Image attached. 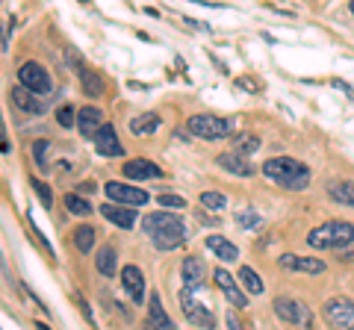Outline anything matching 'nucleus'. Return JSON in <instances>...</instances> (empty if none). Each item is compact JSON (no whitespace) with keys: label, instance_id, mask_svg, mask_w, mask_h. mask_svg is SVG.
Segmentation results:
<instances>
[{"label":"nucleus","instance_id":"1","mask_svg":"<svg viewBox=\"0 0 354 330\" xmlns=\"http://www.w3.org/2000/svg\"><path fill=\"white\" fill-rule=\"evenodd\" d=\"M263 174L269 177L272 183H278L281 189H290V192H301L310 186V168L304 162H298L292 157H272L263 162Z\"/></svg>","mask_w":354,"mask_h":330},{"label":"nucleus","instance_id":"2","mask_svg":"<svg viewBox=\"0 0 354 330\" xmlns=\"http://www.w3.org/2000/svg\"><path fill=\"white\" fill-rule=\"evenodd\" d=\"M354 242V224L351 222H325L322 227L310 230L307 233V245L319 248V251H342Z\"/></svg>","mask_w":354,"mask_h":330},{"label":"nucleus","instance_id":"3","mask_svg":"<svg viewBox=\"0 0 354 330\" xmlns=\"http://www.w3.org/2000/svg\"><path fill=\"white\" fill-rule=\"evenodd\" d=\"M186 130L195 136V139H204V142H218L230 136V121L227 118H218V115H189V121H186Z\"/></svg>","mask_w":354,"mask_h":330},{"label":"nucleus","instance_id":"4","mask_svg":"<svg viewBox=\"0 0 354 330\" xmlns=\"http://www.w3.org/2000/svg\"><path fill=\"white\" fill-rule=\"evenodd\" d=\"M18 83L27 86V89H32V92L41 95V97L50 95V89H53L48 68L39 65V62H24V65H21V68H18Z\"/></svg>","mask_w":354,"mask_h":330},{"label":"nucleus","instance_id":"5","mask_svg":"<svg viewBox=\"0 0 354 330\" xmlns=\"http://www.w3.org/2000/svg\"><path fill=\"white\" fill-rule=\"evenodd\" d=\"M274 313H278L281 322L295 324V327L313 324V313H310L301 301H292V298H274Z\"/></svg>","mask_w":354,"mask_h":330},{"label":"nucleus","instance_id":"6","mask_svg":"<svg viewBox=\"0 0 354 330\" xmlns=\"http://www.w3.org/2000/svg\"><path fill=\"white\" fill-rule=\"evenodd\" d=\"M322 313L330 327H339V330L354 327V304L348 298H330Z\"/></svg>","mask_w":354,"mask_h":330},{"label":"nucleus","instance_id":"7","mask_svg":"<svg viewBox=\"0 0 354 330\" xmlns=\"http://www.w3.org/2000/svg\"><path fill=\"white\" fill-rule=\"evenodd\" d=\"M180 307H183L186 318H189V324H195V327H216V316L209 313L207 307L195 304L189 286H183V292H180Z\"/></svg>","mask_w":354,"mask_h":330},{"label":"nucleus","instance_id":"8","mask_svg":"<svg viewBox=\"0 0 354 330\" xmlns=\"http://www.w3.org/2000/svg\"><path fill=\"white\" fill-rule=\"evenodd\" d=\"M106 197L118 204H130V206H145L148 204V192H142L139 186H127L121 180H109L106 183Z\"/></svg>","mask_w":354,"mask_h":330},{"label":"nucleus","instance_id":"9","mask_svg":"<svg viewBox=\"0 0 354 330\" xmlns=\"http://www.w3.org/2000/svg\"><path fill=\"white\" fill-rule=\"evenodd\" d=\"M121 171H124L127 180H160L162 177V168L148 157H136V159L124 162L121 165Z\"/></svg>","mask_w":354,"mask_h":330},{"label":"nucleus","instance_id":"10","mask_svg":"<svg viewBox=\"0 0 354 330\" xmlns=\"http://www.w3.org/2000/svg\"><path fill=\"white\" fill-rule=\"evenodd\" d=\"M180 224H183V218H180V215H177V213H162V210L142 218V230L148 233V239L160 236V233H169V230L180 227Z\"/></svg>","mask_w":354,"mask_h":330},{"label":"nucleus","instance_id":"11","mask_svg":"<svg viewBox=\"0 0 354 330\" xmlns=\"http://www.w3.org/2000/svg\"><path fill=\"white\" fill-rule=\"evenodd\" d=\"M12 104L15 109H21L24 115H44V101H41V95H36L32 89H27V86H12Z\"/></svg>","mask_w":354,"mask_h":330},{"label":"nucleus","instance_id":"12","mask_svg":"<svg viewBox=\"0 0 354 330\" xmlns=\"http://www.w3.org/2000/svg\"><path fill=\"white\" fill-rule=\"evenodd\" d=\"M95 151L101 153V157H124V145L118 142V133L113 124H101V130L95 133Z\"/></svg>","mask_w":354,"mask_h":330},{"label":"nucleus","instance_id":"13","mask_svg":"<svg viewBox=\"0 0 354 330\" xmlns=\"http://www.w3.org/2000/svg\"><path fill=\"white\" fill-rule=\"evenodd\" d=\"M101 215L106 218V222H113L115 227H121V230H130L133 224H136V206H130V204L109 201V204L101 206Z\"/></svg>","mask_w":354,"mask_h":330},{"label":"nucleus","instance_id":"14","mask_svg":"<svg viewBox=\"0 0 354 330\" xmlns=\"http://www.w3.org/2000/svg\"><path fill=\"white\" fill-rule=\"evenodd\" d=\"M213 280H216V286L221 292H225V298L236 307V310H245L248 307V295L245 292H239V286H236V280L230 278V274L225 271V269H216V274H213Z\"/></svg>","mask_w":354,"mask_h":330},{"label":"nucleus","instance_id":"15","mask_svg":"<svg viewBox=\"0 0 354 330\" xmlns=\"http://www.w3.org/2000/svg\"><path fill=\"white\" fill-rule=\"evenodd\" d=\"M121 286H124V292L130 295L133 304L145 301V278H142L139 266H124L121 269Z\"/></svg>","mask_w":354,"mask_h":330},{"label":"nucleus","instance_id":"16","mask_svg":"<svg viewBox=\"0 0 354 330\" xmlns=\"http://www.w3.org/2000/svg\"><path fill=\"white\" fill-rule=\"evenodd\" d=\"M278 262H281V269H286V271H304V274H322V271H325V262L319 260V257L281 254Z\"/></svg>","mask_w":354,"mask_h":330},{"label":"nucleus","instance_id":"17","mask_svg":"<svg viewBox=\"0 0 354 330\" xmlns=\"http://www.w3.org/2000/svg\"><path fill=\"white\" fill-rule=\"evenodd\" d=\"M216 162H218V168L236 174V177H251V174H254V165L248 162L245 153H239V151H225V153H218Z\"/></svg>","mask_w":354,"mask_h":330},{"label":"nucleus","instance_id":"18","mask_svg":"<svg viewBox=\"0 0 354 330\" xmlns=\"http://www.w3.org/2000/svg\"><path fill=\"white\" fill-rule=\"evenodd\" d=\"M101 124H104V113L97 106H83L80 113H77V127H80L83 139H95Z\"/></svg>","mask_w":354,"mask_h":330},{"label":"nucleus","instance_id":"19","mask_svg":"<svg viewBox=\"0 0 354 330\" xmlns=\"http://www.w3.org/2000/svg\"><path fill=\"white\" fill-rule=\"evenodd\" d=\"M180 278H183V286L198 289V286L204 283V260L201 257H186L183 266H180Z\"/></svg>","mask_w":354,"mask_h":330},{"label":"nucleus","instance_id":"20","mask_svg":"<svg viewBox=\"0 0 354 330\" xmlns=\"http://www.w3.org/2000/svg\"><path fill=\"white\" fill-rule=\"evenodd\" d=\"M207 248L213 251V254L221 260V262H236L239 260V248L234 245L230 239H225V236H207Z\"/></svg>","mask_w":354,"mask_h":330},{"label":"nucleus","instance_id":"21","mask_svg":"<svg viewBox=\"0 0 354 330\" xmlns=\"http://www.w3.org/2000/svg\"><path fill=\"white\" fill-rule=\"evenodd\" d=\"M148 324H151V327H160V330H171V327H174V322L169 318V313L162 310L157 292H153V298L148 301Z\"/></svg>","mask_w":354,"mask_h":330},{"label":"nucleus","instance_id":"22","mask_svg":"<svg viewBox=\"0 0 354 330\" xmlns=\"http://www.w3.org/2000/svg\"><path fill=\"white\" fill-rule=\"evenodd\" d=\"M328 195L342 206H354V183L351 180H330Z\"/></svg>","mask_w":354,"mask_h":330},{"label":"nucleus","instance_id":"23","mask_svg":"<svg viewBox=\"0 0 354 330\" xmlns=\"http://www.w3.org/2000/svg\"><path fill=\"white\" fill-rule=\"evenodd\" d=\"M130 130L136 136H153L160 130V115L157 113H142L130 121Z\"/></svg>","mask_w":354,"mask_h":330},{"label":"nucleus","instance_id":"24","mask_svg":"<svg viewBox=\"0 0 354 330\" xmlns=\"http://www.w3.org/2000/svg\"><path fill=\"white\" fill-rule=\"evenodd\" d=\"M95 266H97V271H101L104 278H113L115 269H118V254H115V248H113V245H104L101 251H97V257H95Z\"/></svg>","mask_w":354,"mask_h":330},{"label":"nucleus","instance_id":"25","mask_svg":"<svg viewBox=\"0 0 354 330\" xmlns=\"http://www.w3.org/2000/svg\"><path fill=\"white\" fill-rule=\"evenodd\" d=\"M80 86H83V92H86L88 97H101V95L106 92L104 77L97 74V71H92V68H86V71L80 74Z\"/></svg>","mask_w":354,"mask_h":330},{"label":"nucleus","instance_id":"26","mask_svg":"<svg viewBox=\"0 0 354 330\" xmlns=\"http://www.w3.org/2000/svg\"><path fill=\"white\" fill-rule=\"evenodd\" d=\"M95 236H97V230H95V227L80 224V227L74 230V248L80 251V254H88V251L95 248Z\"/></svg>","mask_w":354,"mask_h":330},{"label":"nucleus","instance_id":"27","mask_svg":"<svg viewBox=\"0 0 354 330\" xmlns=\"http://www.w3.org/2000/svg\"><path fill=\"white\" fill-rule=\"evenodd\" d=\"M239 283H242V289H245L248 295H263V280H260V274L254 271V269H248V266H242L239 269Z\"/></svg>","mask_w":354,"mask_h":330},{"label":"nucleus","instance_id":"28","mask_svg":"<svg viewBox=\"0 0 354 330\" xmlns=\"http://www.w3.org/2000/svg\"><path fill=\"white\" fill-rule=\"evenodd\" d=\"M65 210H68L71 215H88L92 213V204L83 197V192H68L65 195Z\"/></svg>","mask_w":354,"mask_h":330},{"label":"nucleus","instance_id":"29","mask_svg":"<svg viewBox=\"0 0 354 330\" xmlns=\"http://www.w3.org/2000/svg\"><path fill=\"white\" fill-rule=\"evenodd\" d=\"M201 206L204 210H213V213H221L227 206V197L218 195V192H201Z\"/></svg>","mask_w":354,"mask_h":330},{"label":"nucleus","instance_id":"30","mask_svg":"<svg viewBox=\"0 0 354 330\" xmlns=\"http://www.w3.org/2000/svg\"><path fill=\"white\" fill-rule=\"evenodd\" d=\"M260 148V139L257 136H236V142H234V151H239V153H245V157H251L254 151Z\"/></svg>","mask_w":354,"mask_h":330},{"label":"nucleus","instance_id":"31","mask_svg":"<svg viewBox=\"0 0 354 330\" xmlns=\"http://www.w3.org/2000/svg\"><path fill=\"white\" fill-rule=\"evenodd\" d=\"M32 192L39 195V201H41L44 210H50V206H53V192H50V186L44 183V180H32Z\"/></svg>","mask_w":354,"mask_h":330},{"label":"nucleus","instance_id":"32","mask_svg":"<svg viewBox=\"0 0 354 330\" xmlns=\"http://www.w3.org/2000/svg\"><path fill=\"white\" fill-rule=\"evenodd\" d=\"M65 65H68V68H71L77 77H80V74L86 71V62L80 59V53H77L74 48H65Z\"/></svg>","mask_w":354,"mask_h":330},{"label":"nucleus","instance_id":"33","mask_svg":"<svg viewBox=\"0 0 354 330\" xmlns=\"http://www.w3.org/2000/svg\"><path fill=\"white\" fill-rule=\"evenodd\" d=\"M48 148H50V142L48 139H39L36 142V145H32V153H36V165H39V168H48Z\"/></svg>","mask_w":354,"mask_h":330},{"label":"nucleus","instance_id":"34","mask_svg":"<svg viewBox=\"0 0 354 330\" xmlns=\"http://www.w3.org/2000/svg\"><path fill=\"white\" fill-rule=\"evenodd\" d=\"M77 113H74V106L71 104H65V106H59V113H57V121H59V127H65V130H71L74 124H77V118H74Z\"/></svg>","mask_w":354,"mask_h":330},{"label":"nucleus","instance_id":"35","mask_svg":"<svg viewBox=\"0 0 354 330\" xmlns=\"http://www.w3.org/2000/svg\"><path fill=\"white\" fill-rule=\"evenodd\" d=\"M157 204L165 206V210H186V197H180V195H160Z\"/></svg>","mask_w":354,"mask_h":330},{"label":"nucleus","instance_id":"36","mask_svg":"<svg viewBox=\"0 0 354 330\" xmlns=\"http://www.w3.org/2000/svg\"><path fill=\"white\" fill-rule=\"evenodd\" d=\"M236 222H239V227H245V230H257V227L263 224V218H260L257 213H251V210H248V213H239V215H236Z\"/></svg>","mask_w":354,"mask_h":330},{"label":"nucleus","instance_id":"37","mask_svg":"<svg viewBox=\"0 0 354 330\" xmlns=\"http://www.w3.org/2000/svg\"><path fill=\"white\" fill-rule=\"evenodd\" d=\"M236 89H248V92L257 95V92H263V83L257 80V77H239V80H236Z\"/></svg>","mask_w":354,"mask_h":330},{"label":"nucleus","instance_id":"38","mask_svg":"<svg viewBox=\"0 0 354 330\" xmlns=\"http://www.w3.org/2000/svg\"><path fill=\"white\" fill-rule=\"evenodd\" d=\"M9 27H12V18L0 21V50H9Z\"/></svg>","mask_w":354,"mask_h":330},{"label":"nucleus","instance_id":"39","mask_svg":"<svg viewBox=\"0 0 354 330\" xmlns=\"http://www.w3.org/2000/svg\"><path fill=\"white\" fill-rule=\"evenodd\" d=\"M95 189H97V186H95V183H80V192H86V195H92Z\"/></svg>","mask_w":354,"mask_h":330},{"label":"nucleus","instance_id":"40","mask_svg":"<svg viewBox=\"0 0 354 330\" xmlns=\"http://www.w3.org/2000/svg\"><path fill=\"white\" fill-rule=\"evenodd\" d=\"M354 260V251H342V257H339V262H351Z\"/></svg>","mask_w":354,"mask_h":330},{"label":"nucleus","instance_id":"41","mask_svg":"<svg viewBox=\"0 0 354 330\" xmlns=\"http://www.w3.org/2000/svg\"><path fill=\"white\" fill-rule=\"evenodd\" d=\"M348 6H351V15H354V0H348Z\"/></svg>","mask_w":354,"mask_h":330}]
</instances>
